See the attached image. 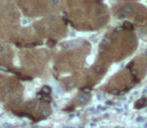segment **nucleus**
I'll return each instance as SVG.
<instances>
[{"instance_id": "7ed1b4c3", "label": "nucleus", "mask_w": 147, "mask_h": 128, "mask_svg": "<svg viewBox=\"0 0 147 128\" xmlns=\"http://www.w3.org/2000/svg\"><path fill=\"white\" fill-rule=\"evenodd\" d=\"M146 106H147V96H143V97H141L140 99L136 100V101L134 102V105H133L134 109H136V110L143 109V108L146 107Z\"/></svg>"}, {"instance_id": "f257e3e1", "label": "nucleus", "mask_w": 147, "mask_h": 128, "mask_svg": "<svg viewBox=\"0 0 147 128\" xmlns=\"http://www.w3.org/2000/svg\"><path fill=\"white\" fill-rule=\"evenodd\" d=\"M139 83L131 70L126 66L123 70L119 71L116 75H114L105 86H103V90L114 95L124 94L129 91L134 85Z\"/></svg>"}, {"instance_id": "f03ea898", "label": "nucleus", "mask_w": 147, "mask_h": 128, "mask_svg": "<svg viewBox=\"0 0 147 128\" xmlns=\"http://www.w3.org/2000/svg\"><path fill=\"white\" fill-rule=\"evenodd\" d=\"M115 13L120 18H131L137 24L147 23V9L136 3H118Z\"/></svg>"}]
</instances>
